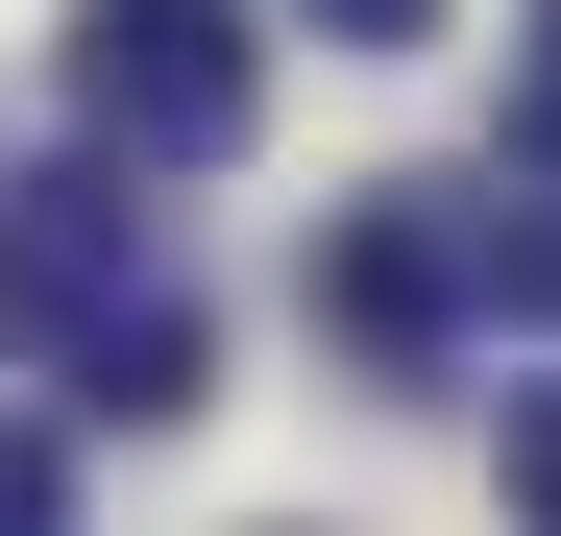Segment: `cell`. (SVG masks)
Returning a JSON list of instances; mask_svg holds the SVG:
<instances>
[{
	"mask_svg": "<svg viewBox=\"0 0 561 536\" xmlns=\"http://www.w3.org/2000/svg\"><path fill=\"white\" fill-rule=\"evenodd\" d=\"M513 536H561V391L513 415Z\"/></svg>",
	"mask_w": 561,
	"mask_h": 536,
	"instance_id": "52a82bcc",
	"label": "cell"
},
{
	"mask_svg": "<svg viewBox=\"0 0 561 536\" xmlns=\"http://www.w3.org/2000/svg\"><path fill=\"white\" fill-rule=\"evenodd\" d=\"M0 536H73V439L49 415H0Z\"/></svg>",
	"mask_w": 561,
	"mask_h": 536,
	"instance_id": "8992f818",
	"label": "cell"
},
{
	"mask_svg": "<svg viewBox=\"0 0 561 536\" xmlns=\"http://www.w3.org/2000/svg\"><path fill=\"white\" fill-rule=\"evenodd\" d=\"M49 391H73V415H196V293H171V268H147V293H123L99 341H73Z\"/></svg>",
	"mask_w": 561,
	"mask_h": 536,
	"instance_id": "277c9868",
	"label": "cell"
},
{
	"mask_svg": "<svg viewBox=\"0 0 561 536\" xmlns=\"http://www.w3.org/2000/svg\"><path fill=\"white\" fill-rule=\"evenodd\" d=\"M318 317L366 341V366H439V341L489 317V196H366V220H318Z\"/></svg>",
	"mask_w": 561,
	"mask_h": 536,
	"instance_id": "3957f363",
	"label": "cell"
},
{
	"mask_svg": "<svg viewBox=\"0 0 561 536\" xmlns=\"http://www.w3.org/2000/svg\"><path fill=\"white\" fill-rule=\"evenodd\" d=\"M244 123H268L244 0H73V147H123V171H220Z\"/></svg>",
	"mask_w": 561,
	"mask_h": 536,
	"instance_id": "6da1fadb",
	"label": "cell"
},
{
	"mask_svg": "<svg viewBox=\"0 0 561 536\" xmlns=\"http://www.w3.org/2000/svg\"><path fill=\"white\" fill-rule=\"evenodd\" d=\"M489 317L561 341V171H537V196H489Z\"/></svg>",
	"mask_w": 561,
	"mask_h": 536,
	"instance_id": "5b68a950",
	"label": "cell"
},
{
	"mask_svg": "<svg viewBox=\"0 0 561 536\" xmlns=\"http://www.w3.org/2000/svg\"><path fill=\"white\" fill-rule=\"evenodd\" d=\"M123 293H147V196H123V147L25 171V196H0V366H73Z\"/></svg>",
	"mask_w": 561,
	"mask_h": 536,
	"instance_id": "7a4b0ae2",
	"label": "cell"
},
{
	"mask_svg": "<svg viewBox=\"0 0 561 536\" xmlns=\"http://www.w3.org/2000/svg\"><path fill=\"white\" fill-rule=\"evenodd\" d=\"M439 25V0H318V49H415Z\"/></svg>",
	"mask_w": 561,
	"mask_h": 536,
	"instance_id": "ba28073f",
	"label": "cell"
}]
</instances>
